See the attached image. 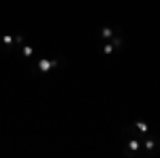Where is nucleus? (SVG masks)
Segmentation results:
<instances>
[{
    "label": "nucleus",
    "mask_w": 160,
    "mask_h": 158,
    "mask_svg": "<svg viewBox=\"0 0 160 158\" xmlns=\"http://www.w3.org/2000/svg\"><path fill=\"white\" fill-rule=\"evenodd\" d=\"M56 64H58V60H56V62H49V60L41 58V60H38V69H41V71H49L51 66H56Z\"/></svg>",
    "instance_id": "f257e3e1"
},
{
    "label": "nucleus",
    "mask_w": 160,
    "mask_h": 158,
    "mask_svg": "<svg viewBox=\"0 0 160 158\" xmlns=\"http://www.w3.org/2000/svg\"><path fill=\"white\" fill-rule=\"evenodd\" d=\"M103 36H105V39H111V36H113V30H111V28H103Z\"/></svg>",
    "instance_id": "f03ea898"
},
{
    "label": "nucleus",
    "mask_w": 160,
    "mask_h": 158,
    "mask_svg": "<svg viewBox=\"0 0 160 158\" xmlns=\"http://www.w3.org/2000/svg\"><path fill=\"white\" fill-rule=\"evenodd\" d=\"M137 128H139L141 132H145V130H147V124H145V122H137Z\"/></svg>",
    "instance_id": "7ed1b4c3"
},
{
    "label": "nucleus",
    "mask_w": 160,
    "mask_h": 158,
    "mask_svg": "<svg viewBox=\"0 0 160 158\" xmlns=\"http://www.w3.org/2000/svg\"><path fill=\"white\" fill-rule=\"evenodd\" d=\"M111 51H113V43H107L105 45V54H111Z\"/></svg>",
    "instance_id": "20e7f679"
}]
</instances>
